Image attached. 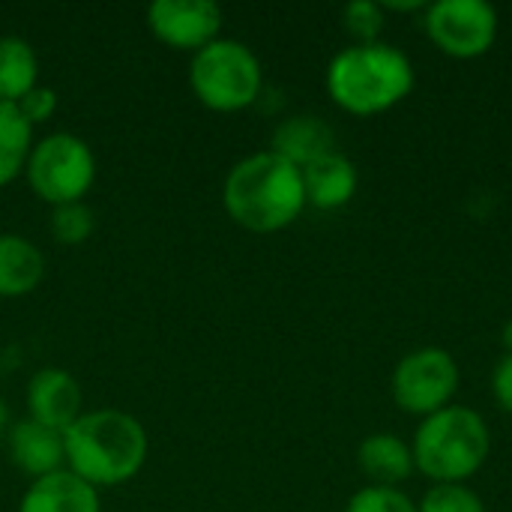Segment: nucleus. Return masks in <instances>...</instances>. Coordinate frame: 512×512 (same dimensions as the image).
Listing matches in <instances>:
<instances>
[{"label": "nucleus", "mask_w": 512, "mask_h": 512, "mask_svg": "<svg viewBox=\"0 0 512 512\" xmlns=\"http://www.w3.org/2000/svg\"><path fill=\"white\" fill-rule=\"evenodd\" d=\"M48 225H51V234H54L57 243H63V246H81L96 231V213L84 201L60 204V207L51 210V222Z\"/></svg>", "instance_id": "6ab92c4d"}, {"label": "nucleus", "mask_w": 512, "mask_h": 512, "mask_svg": "<svg viewBox=\"0 0 512 512\" xmlns=\"http://www.w3.org/2000/svg\"><path fill=\"white\" fill-rule=\"evenodd\" d=\"M18 512H102V504L93 486L63 468L33 480L21 495Z\"/></svg>", "instance_id": "f8f14e48"}, {"label": "nucleus", "mask_w": 512, "mask_h": 512, "mask_svg": "<svg viewBox=\"0 0 512 512\" xmlns=\"http://www.w3.org/2000/svg\"><path fill=\"white\" fill-rule=\"evenodd\" d=\"M501 342H504V354H512V318L504 324V333H501Z\"/></svg>", "instance_id": "a878e982"}, {"label": "nucleus", "mask_w": 512, "mask_h": 512, "mask_svg": "<svg viewBox=\"0 0 512 512\" xmlns=\"http://www.w3.org/2000/svg\"><path fill=\"white\" fill-rule=\"evenodd\" d=\"M492 393H495V402L512 414V354H504L492 372Z\"/></svg>", "instance_id": "b1692460"}, {"label": "nucleus", "mask_w": 512, "mask_h": 512, "mask_svg": "<svg viewBox=\"0 0 512 512\" xmlns=\"http://www.w3.org/2000/svg\"><path fill=\"white\" fill-rule=\"evenodd\" d=\"M273 153H279L282 159H288L297 168H306L309 162L327 156L336 150V135L333 129L315 117V114H294L288 120H282L273 132Z\"/></svg>", "instance_id": "4468645a"}, {"label": "nucleus", "mask_w": 512, "mask_h": 512, "mask_svg": "<svg viewBox=\"0 0 512 512\" xmlns=\"http://www.w3.org/2000/svg\"><path fill=\"white\" fill-rule=\"evenodd\" d=\"M150 33L174 51H201L219 39L222 9L210 0H156L147 6Z\"/></svg>", "instance_id": "1a4fd4ad"}, {"label": "nucleus", "mask_w": 512, "mask_h": 512, "mask_svg": "<svg viewBox=\"0 0 512 512\" xmlns=\"http://www.w3.org/2000/svg\"><path fill=\"white\" fill-rule=\"evenodd\" d=\"M342 21H345V30L354 36V45L378 42L387 24V9L375 0H354L342 9Z\"/></svg>", "instance_id": "412c9836"}, {"label": "nucleus", "mask_w": 512, "mask_h": 512, "mask_svg": "<svg viewBox=\"0 0 512 512\" xmlns=\"http://www.w3.org/2000/svg\"><path fill=\"white\" fill-rule=\"evenodd\" d=\"M357 465L372 480V486H396V489L402 480H408L417 471L411 447L390 432H375L363 438L357 450Z\"/></svg>", "instance_id": "dca6fc26"}, {"label": "nucleus", "mask_w": 512, "mask_h": 512, "mask_svg": "<svg viewBox=\"0 0 512 512\" xmlns=\"http://www.w3.org/2000/svg\"><path fill=\"white\" fill-rule=\"evenodd\" d=\"M189 87L210 111L234 114L258 102L264 90V69L249 45L219 36L192 54Z\"/></svg>", "instance_id": "39448f33"}, {"label": "nucleus", "mask_w": 512, "mask_h": 512, "mask_svg": "<svg viewBox=\"0 0 512 512\" xmlns=\"http://www.w3.org/2000/svg\"><path fill=\"white\" fill-rule=\"evenodd\" d=\"M423 24L435 48L456 60H477L498 39V9L486 0H438L426 6Z\"/></svg>", "instance_id": "6e6552de"}, {"label": "nucleus", "mask_w": 512, "mask_h": 512, "mask_svg": "<svg viewBox=\"0 0 512 512\" xmlns=\"http://www.w3.org/2000/svg\"><path fill=\"white\" fill-rule=\"evenodd\" d=\"M222 204L231 222L252 234L282 231L306 210L303 174L273 150L252 153L228 171Z\"/></svg>", "instance_id": "f03ea898"}, {"label": "nucleus", "mask_w": 512, "mask_h": 512, "mask_svg": "<svg viewBox=\"0 0 512 512\" xmlns=\"http://www.w3.org/2000/svg\"><path fill=\"white\" fill-rule=\"evenodd\" d=\"M414 468L435 486L471 480L492 453V432L474 408L447 405L417 426Z\"/></svg>", "instance_id": "20e7f679"}, {"label": "nucleus", "mask_w": 512, "mask_h": 512, "mask_svg": "<svg viewBox=\"0 0 512 512\" xmlns=\"http://www.w3.org/2000/svg\"><path fill=\"white\" fill-rule=\"evenodd\" d=\"M9 444V459L12 465L39 480L54 471H63L66 465V447H63V432H54L48 426H39L33 420H18L6 432Z\"/></svg>", "instance_id": "9b49d317"}, {"label": "nucleus", "mask_w": 512, "mask_h": 512, "mask_svg": "<svg viewBox=\"0 0 512 512\" xmlns=\"http://www.w3.org/2000/svg\"><path fill=\"white\" fill-rule=\"evenodd\" d=\"M345 512H417V504L396 486H366L351 495Z\"/></svg>", "instance_id": "4be33fe9"}, {"label": "nucleus", "mask_w": 512, "mask_h": 512, "mask_svg": "<svg viewBox=\"0 0 512 512\" xmlns=\"http://www.w3.org/2000/svg\"><path fill=\"white\" fill-rule=\"evenodd\" d=\"M24 174L39 201L51 207L75 204L84 201L96 183V156L84 138L72 132H51L33 141Z\"/></svg>", "instance_id": "423d86ee"}, {"label": "nucleus", "mask_w": 512, "mask_h": 512, "mask_svg": "<svg viewBox=\"0 0 512 512\" xmlns=\"http://www.w3.org/2000/svg\"><path fill=\"white\" fill-rule=\"evenodd\" d=\"M303 174V189H306V204L318 207V210H339L345 207L354 192H357V168L354 162L333 150L315 162H309L306 168H300Z\"/></svg>", "instance_id": "ddd939ff"}, {"label": "nucleus", "mask_w": 512, "mask_h": 512, "mask_svg": "<svg viewBox=\"0 0 512 512\" xmlns=\"http://www.w3.org/2000/svg\"><path fill=\"white\" fill-rule=\"evenodd\" d=\"M411 90L414 66L408 54L381 39L342 48L327 66L330 99L354 117L384 114L396 108Z\"/></svg>", "instance_id": "7ed1b4c3"}, {"label": "nucleus", "mask_w": 512, "mask_h": 512, "mask_svg": "<svg viewBox=\"0 0 512 512\" xmlns=\"http://www.w3.org/2000/svg\"><path fill=\"white\" fill-rule=\"evenodd\" d=\"M45 279V255L21 234H0V297H27Z\"/></svg>", "instance_id": "2eb2a0df"}, {"label": "nucleus", "mask_w": 512, "mask_h": 512, "mask_svg": "<svg viewBox=\"0 0 512 512\" xmlns=\"http://www.w3.org/2000/svg\"><path fill=\"white\" fill-rule=\"evenodd\" d=\"M39 78V60L27 39L0 36V102L24 99Z\"/></svg>", "instance_id": "f3484780"}, {"label": "nucleus", "mask_w": 512, "mask_h": 512, "mask_svg": "<svg viewBox=\"0 0 512 512\" xmlns=\"http://www.w3.org/2000/svg\"><path fill=\"white\" fill-rule=\"evenodd\" d=\"M27 420L48 426L54 432H66L84 411V396L78 381L66 369L45 366L27 381Z\"/></svg>", "instance_id": "9d476101"}, {"label": "nucleus", "mask_w": 512, "mask_h": 512, "mask_svg": "<svg viewBox=\"0 0 512 512\" xmlns=\"http://www.w3.org/2000/svg\"><path fill=\"white\" fill-rule=\"evenodd\" d=\"M9 426H12V423H9V405L0 399V435H6V432H9Z\"/></svg>", "instance_id": "393cba45"}, {"label": "nucleus", "mask_w": 512, "mask_h": 512, "mask_svg": "<svg viewBox=\"0 0 512 512\" xmlns=\"http://www.w3.org/2000/svg\"><path fill=\"white\" fill-rule=\"evenodd\" d=\"M417 512H489L483 498L468 489L465 483H444V486H432Z\"/></svg>", "instance_id": "aec40b11"}, {"label": "nucleus", "mask_w": 512, "mask_h": 512, "mask_svg": "<svg viewBox=\"0 0 512 512\" xmlns=\"http://www.w3.org/2000/svg\"><path fill=\"white\" fill-rule=\"evenodd\" d=\"M18 105V111H21V117L30 123V126H39V123H45V120H51L54 117V111H57V93L51 90V87H33L24 99H18L15 102Z\"/></svg>", "instance_id": "5701e85b"}, {"label": "nucleus", "mask_w": 512, "mask_h": 512, "mask_svg": "<svg viewBox=\"0 0 512 512\" xmlns=\"http://www.w3.org/2000/svg\"><path fill=\"white\" fill-rule=\"evenodd\" d=\"M459 390V366L444 348H417L405 354L390 381V393L405 414L432 417L444 411Z\"/></svg>", "instance_id": "0eeeda50"}, {"label": "nucleus", "mask_w": 512, "mask_h": 512, "mask_svg": "<svg viewBox=\"0 0 512 512\" xmlns=\"http://www.w3.org/2000/svg\"><path fill=\"white\" fill-rule=\"evenodd\" d=\"M33 150V126L18 105L0 102V186H9L27 165Z\"/></svg>", "instance_id": "a211bd4d"}, {"label": "nucleus", "mask_w": 512, "mask_h": 512, "mask_svg": "<svg viewBox=\"0 0 512 512\" xmlns=\"http://www.w3.org/2000/svg\"><path fill=\"white\" fill-rule=\"evenodd\" d=\"M63 447L66 471L99 492L129 483L144 468L150 441L138 417L120 408H96L63 432Z\"/></svg>", "instance_id": "f257e3e1"}]
</instances>
